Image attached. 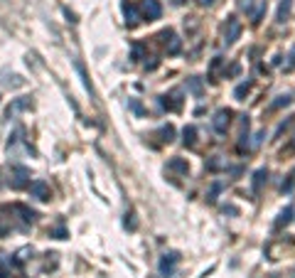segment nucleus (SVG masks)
Wrapping results in <instances>:
<instances>
[{"mask_svg":"<svg viewBox=\"0 0 295 278\" xmlns=\"http://www.w3.org/2000/svg\"><path fill=\"white\" fill-rule=\"evenodd\" d=\"M141 15L146 20H157L162 15V7L157 0H141Z\"/></svg>","mask_w":295,"mask_h":278,"instance_id":"obj_3","label":"nucleus"},{"mask_svg":"<svg viewBox=\"0 0 295 278\" xmlns=\"http://www.w3.org/2000/svg\"><path fill=\"white\" fill-rule=\"evenodd\" d=\"M207 167H209V170H219V167H224V160H209Z\"/></svg>","mask_w":295,"mask_h":278,"instance_id":"obj_22","label":"nucleus"},{"mask_svg":"<svg viewBox=\"0 0 295 278\" xmlns=\"http://www.w3.org/2000/svg\"><path fill=\"white\" fill-rule=\"evenodd\" d=\"M27 109H32V101H30V96H22V99H15V101L7 106L5 116H7V118H12L17 111H27Z\"/></svg>","mask_w":295,"mask_h":278,"instance_id":"obj_7","label":"nucleus"},{"mask_svg":"<svg viewBox=\"0 0 295 278\" xmlns=\"http://www.w3.org/2000/svg\"><path fill=\"white\" fill-rule=\"evenodd\" d=\"M291 217H293V207H286L283 212H281L278 222H276V229H281L283 224H288V222H291Z\"/></svg>","mask_w":295,"mask_h":278,"instance_id":"obj_14","label":"nucleus"},{"mask_svg":"<svg viewBox=\"0 0 295 278\" xmlns=\"http://www.w3.org/2000/svg\"><path fill=\"white\" fill-rule=\"evenodd\" d=\"M293 182H295V170L291 172V182H288V190H291V185H293Z\"/></svg>","mask_w":295,"mask_h":278,"instance_id":"obj_27","label":"nucleus"},{"mask_svg":"<svg viewBox=\"0 0 295 278\" xmlns=\"http://www.w3.org/2000/svg\"><path fill=\"white\" fill-rule=\"evenodd\" d=\"M199 2H202V5H212L214 0H199Z\"/></svg>","mask_w":295,"mask_h":278,"instance_id":"obj_28","label":"nucleus"},{"mask_svg":"<svg viewBox=\"0 0 295 278\" xmlns=\"http://www.w3.org/2000/svg\"><path fill=\"white\" fill-rule=\"evenodd\" d=\"M293 148H295V138H293Z\"/></svg>","mask_w":295,"mask_h":278,"instance_id":"obj_29","label":"nucleus"},{"mask_svg":"<svg viewBox=\"0 0 295 278\" xmlns=\"http://www.w3.org/2000/svg\"><path fill=\"white\" fill-rule=\"evenodd\" d=\"M229 118H231V111H229V109H219V111L214 113L212 126H214L217 133H226V128H229Z\"/></svg>","mask_w":295,"mask_h":278,"instance_id":"obj_6","label":"nucleus"},{"mask_svg":"<svg viewBox=\"0 0 295 278\" xmlns=\"http://www.w3.org/2000/svg\"><path fill=\"white\" fill-rule=\"evenodd\" d=\"M263 12H266V2H261V5H258V10L253 12V25H258V22H261V17H263Z\"/></svg>","mask_w":295,"mask_h":278,"instance_id":"obj_18","label":"nucleus"},{"mask_svg":"<svg viewBox=\"0 0 295 278\" xmlns=\"http://www.w3.org/2000/svg\"><path fill=\"white\" fill-rule=\"evenodd\" d=\"M157 133L162 136V140H167V143H170V140L175 138V128H172V126H162V128H160Z\"/></svg>","mask_w":295,"mask_h":278,"instance_id":"obj_16","label":"nucleus"},{"mask_svg":"<svg viewBox=\"0 0 295 278\" xmlns=\"http://www.w3.org/2000/svg\"><path fill=\"white\" fill-rule=\"evenodd\" d=\"M27 190H30L32 197H37V200H42V202L49 200V185H47L45 180H35V182H30Z\"/></svg>","mask_w":295,"mask_h":278,"instance_id":"obj_5","label":"nucleus"},{"mask_svg":"<svg viewBox=\"0 0 295 278\" xmlns=\"http://www.w3.org/2000/svg\"><path fill=\"white\" fill-rule=\"evenodd\" d=\"M74 67H76V71H79V76L84 79V86H86V91H89V94H94V89H91V79H89V74H86V69H84V64L76 59V62H74Z\"/></svg>","mask_w":295,"mask_h":278,"instance_id":"obj_12","label":"nucleus"},{"mask_svg":"<svg viewBox=\"0 0 295 278\" xmlns=\"http://www.w3.org/2000/svg\"><path fill=\"white\" fill-rule=\"evenodd\" d=\"M291 7H293V0H281L278 12H276V22H286V17L291 15Z\"/></svg>","mask_w":295,"mask_h":278,"instance_id":"obj_10","label":"nucleus"},{"mask_svg":"<svg viewBox=\"0 0 295 278\" xmlns=\"http://www.w3.org/2000/svg\"><path fill=\"white\" fill-rule=\"evenodd\" d=\"M182 136H185V145H195V140H197V128H195V126H187V128L182 131Z\"/></svg>","mask_w":295,"mask_h":278,"instance_id":"obj_13","label":"nucleus"},{"mask_svg":"<svg viewBox=\"0 0 295 278\" xmlns=\"http://www.w3.org/2000/svg\"><path fill=\"white\" fill-rule=\"evenodd\" d=\"M167 167H170V170H177V172H182V175H187V170H190V165H187L182 158H172V160L167 163Z\"/></svg>","mask_w":295,"mask_h":278,"instance_id":"obj_11","label":"nucleus"},{"mask_svg":"<svg viewBox=\"0 0 295 278\" xmlns=\"http://www.w3.org/2000/svg\"><path fill=\"white\" fill-rule=\"evenodd\" d=\"M128 106H131L136 113H143V109H141V104H138V101H128Z\"/></svg>","mask_w":295,"mask_h":278,"instance_id":"obj_25","label":"nucleus"},{"mask_svg":"<svg viewBox=\"0 0 295 278\" xmlns=\"http://www.w3.org/2000/svg\"><path fill=\"white\" fill-rule=\"evenodd\" d=\"M246 91H248V84H241V86H236V91H234V96H236V99L241 101V96H244Z\"/></svg>","mask_w":295,"mask_h":278,"instance_id":"obj_21","label":"nucleus"},{"mask_svg":"<svg viewBox=\"0 0 295 278\" xmlns=\"http://www.w3.org/2000/svg\"><path fill=\"white\" fill-rule=\"evenodd\" d=\"M268 180V170L266 167H261V170H256V175H253V195H258L261 192V187H263V182Z\"/></svg>","mask_w":295,"mask_h":278,"instance_id":"obj_9","label":"nucleus"},{"mask_svg":"<svg viewBox=\"0 0 295 278\" xmlns=\"http://www.w3.org/2000/svg\"><path fill=\"white\" fill-rule=\"evenodd\" d=\"M54 239H67V229L64 226H57L54 229Z\"/></svg>","mask_w":295,"mask_h":278,"instance_id":"obj_23","label":"nucleus"},{"mask_svg":"<svg viewBox=\"0 0 295 278\" xmlns=\"http://www.w3.org/2000/svg\"><path fill=\"white\" fill-rule=\"evenodd\" d=\"M239 35H241V20L239 17H226V27H224V42L226 45H234L236 40H239Z\"/></svg>","mask_w":295,"mask_h":278,"instance_id":"obj_2","label":"nucleus"},{"mask_svg":"<svg viewBox=\"0 0 295 278\" xmlns=\"http://www.w3.org/2000/svg\"><path fill=\"white\" fill-rule=\"evenodd\" d=\"M12 187L15 190H20V187H30V170L27 167H22V165H15L12 167Z\"/></svg>","mask_w":295,"mask_h":278,"instance_id":"obj_4","label":"nucleus"},{"mask_svg":"<svg viewBox=\"0 0 295 278\" xmlns=\"http://www.w3.org/2000/svg\"><path fill=\"white\" fill-rule=\"evenodd\" d=\"M180 47H182V45H180V40H177V37H175V35L170 32V45H167V55H177V52H180Z\"/></svg>","mask_w":295,"mask_h":278,"instance_id":"obj_15","label":"nucleus"},{"mask_svg":"<svg viewBox=\"0 0 295 278\" xmlns=\"http://www.w3.org/2000/svg\"><path fill=\"white\" fill-rule=\"evenodd\" d=\"M190 91H192V94H202V84H199V79H197V76H192V79H190Z\"/></svg>","mask_w":295,"mask_h":278,"instance_id":"obj_17","label":"nucleus"},{"mask_svg":"<svg viewBox=\"0 0 295 278\" xmlns=\"http://www.w3.org/2000/svg\"><path fill=\"white\" fill-rule=\"evenodd\" d=\"M177 261H180V254L177 251H170V254H162V259H160V276L162 278H172L175 274V269H177Z\"/></svg>","mask_w":295,"mask_h":278,"instance_id":"obj_1","label":"nucleus"},{"mask_svg":"<svg viewBox=\"0 0 295 278\" xmlns=\"http://www.w3.org/2000/svg\"><path fill=\"white\" fill-rule=\"evenodd\" d=\"M286 69H288V71H293V69H295V47H293V52H291V64H288Z\"/></svg>","mask_w":295,"mask_h":278,"instance_id":"obj_26","label":"nucleus"},{"mask_svg":"<svg viewBox=\"0 0 295 278\" xmlns=\"http://www.w3.org/2000/svg\"><path fill=\"white\" fill-rule=\"evenodd\" d=\"M141 55H143V47H141V45H136V47H133V59L138 62V59H141Z\"/></svg>","mask_w":295,"mask_h":278,"instance_id":"obj_24","label":"nucleus"},{"mask_svg":"<svg viewBox=\"0 0 295 278\" xmlns=\"http://www.w3.org/2000/svg\"><path fill=\"white\" fill-rule=\"evenodd\" d=\"M288 104H291V96L286 94V96H278V101H276L271 109H281V106H288Z\"/></svg>","mask_w":295,"mask_h":278,"instance_id":"obj_20","label":"nucleus"},{"mask_svg":"<svg viewBox=\"0 0 295 278\" xmlns=\"http://www.w3.org/2000/svg\"><path fill=\"white\" fill-rule=\"evenodd\" d=\"M236 5H239V10H246V12L253 10V0H236Z\"/></svg>","mask_w":295,"mask_h":278,"instance_id":"obj_19","label":"nucleus"},{"mask_svg":"<svg viewBox=\"0 0 295 278\" xmlns=\"http://www.w3.org/2000/svg\"><path fill=\"white\" fill-rule=\"evenodd\" d=\"M123 15H126V25H138V20H141V7L138 5H133V2H123Z\"/></svg>","mask_w":295,"mask_h":278,"instance_id":"obj_8","label":"nucleus"}]
</instances>
